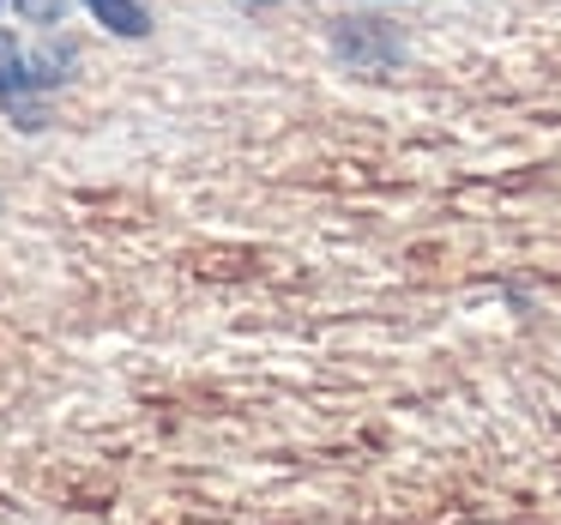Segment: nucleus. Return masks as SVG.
<instances>
[{"instance_id": "nucleus-1", "label": "nucleus", "mask_w": 561, "mask_h": 525, "mask_svg": "<svg viewBox=\"0 0 561 525\" xmlns=\"http://www.w3.org/2000/svg\"><path fill=\"white\" fill-rule=\"evenodd\" d=\"M85 7L98 13V25L115 31V37H146V31H151V19H146L139 0H85Z\"/></svg>"}, {"instance_id": "nucleus-2", "label": "nucleus", "mask_w": 561, "mask_h": 525, "mask_svg": "<svg viewBox=\"0 0 561 525\" xmlns=\"http://www.w3.org/2000/svg\"><path fill=\"white\" fill-rule=\"evenodd\" d=\"M19 13H25L31 25H55V19L67 13V0H19Z\"/></svg>"}]
</instances>
